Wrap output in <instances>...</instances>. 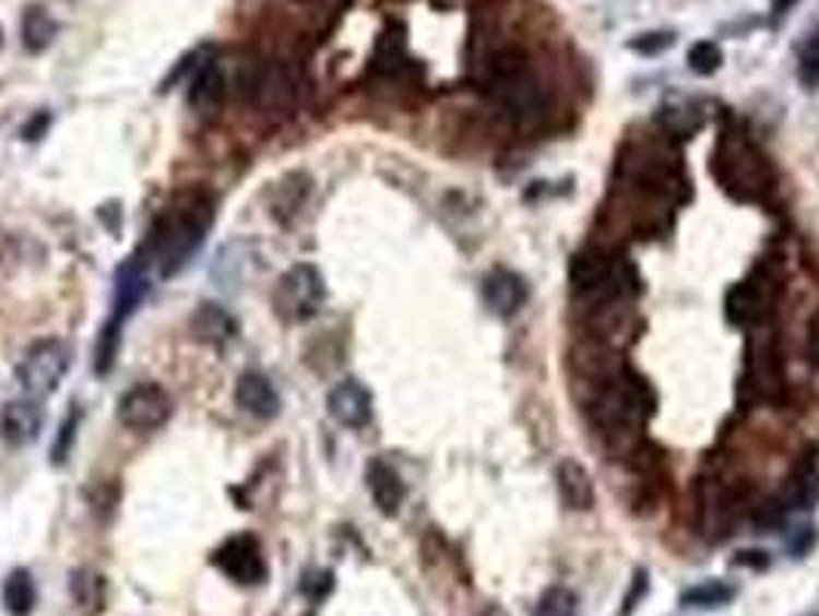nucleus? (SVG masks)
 I'll return each instance as SVG.
<instances>
[{
	"mask_svg": "<svg viewBox=\"0 0 819 616\" xmlns=\"http://www.w3.org/2000/svg\"><path fill=\"white\" fill-rule=\"evenodd\" d=\"M59 35V22L50 16L47 7L32 3L22 13V44L28 52H44Z\"/></svg>",
	"mask_w": 819,
	"mask_h": 616,
	"instance_id": "obj_22",
	"label": "nucleus"
},
{
	"mask_svg": "<svg viewBox=\"0 0 819 616\" xmlns=\"http://www.w3.org/2000/svg\"><path fill=\"white\" fill-rule=\"evenodd\" d=\"M798 81L807 90L819 86V22H814V28L798 44Z\"/></svg>",
	"mask_w": 819,
	"mask_h": 616,
	"instance_id": "obj_26",
	"label": "nucleus"
},
{
	"mask_svg": "<svg viewBox=\"0 0 819 616\" xmlns=\"http://www.w3.org/2000/svg\"><path fill=\"white\" fill-rule=\"evenodd\" d=\"M487 90L494 96L496 108L512 120H533L543 111V90L530 69L527 56L521 50L496 52L487 74Z\"/></svg>",
	"mask_w": 819,
	"mask_h": 616,
	"instance_id": "obj_2",
	"label": "nucleus"
},
{
	"mask_svg": "<svg viewBox=\"0 0 819 616\" xmlns=\"http://www.w3.org/2000/svg\"><path fill=\"white\" fill-rule=\"evenodd\" d=\"M44 431V407H40V398H16L10 401L3 411H0V438L7 445L13 447H25L35 445Z\"/></svg>",
	"mask_w": 819,
	"mask_h": 616,
	"instance_id": "obj_10",
	"label": "nucleus"
},
{
	"mask_svg": "<svg viewBox=\"0 0 819 616\" xmlns=\"http://www.w3.org/2000/svg\"><path fill=\"white\" fill-rule=\"evenodd\" d=\"M595 416L597 423L614 435L634 431L648 416V394L632 379H614L597 398Z\"/></svg>",
	"mask_w": 819,
	"mask_h": 616,
	"instance_id": "obj_6",
	"label": "nucleus"
},
{
	"mask_svg": "<svg viewBox=\"0 0 819 616\" xmlns=\"http://www.w3.org/2000/svg\"><path fill=\"white\" fill-rule=\"evenodd\" d=\"M74 428H78V416H74V419L69 416V419H66V426H62L59 441H56V450H52V453H56V462L66 460V450H69V445L74 441Z\"/></svg>",
	"mask_w": 819,
	"mask_h": 616,
	"instance_id": "obj_34",
	"label": "nucleus"
},
{
	"mask_svg": "<svg viewBox=\"0 0 819 616\" xmlns=\"http://www.w3.org/2000/svg\"><path fill=\"white\" fill-rule=\"evenodd\" d=\"M240 96L265 115H287L299 105L302 78L281 59H259L240 71Z\"/></svg>",
	"mask_w": 819,
	"mask_h": 616,
	"instance_id": "obj_3",
	"label": "nucleus"
},
{
	"mask_svg": "<svg viewBox=\"0 0 819 616\" xmlns=\"http://www.w3.org/2000/svg\"><path fill=\"white\" fill-rule=\"evenodd\" d=\"M807 360L819 367V311L810 318V327H807Z\"/></svg>",
	"mask_w": 819,
	"mask_h": 616,
	"instance_id": "obj_33",
	"label": "nucleus"
},
{
	"mask_svg": "<svg viewBox=\"0 0 819 616\" xmlns=\"http://www.w3.org/2000/svg\"><path fill=\"white\" fill-rule=\"evenodd\" d=\"M0 47H3V28H0Z\"/></svg>",
	"mask_w": 819,
	"mask_h": 616,
	"instance_id": "obj_38",
	"label": "nucleus"
},
{
	"mask_svg": "<svg viewBox=\"0 0 819 616\" xmlns=\"http://www.w3.org/2000/svg\"><path fill=\"white\" fill-rule=\"evenodd\" d=\"M330 589H333V573H330V570H318V573L311 570L306 577V582H302V592H306L311 601H321Z\"/></svg>",
	"mask_w": 819,
	"mask_h": 616,
	"instance_id": "obj_30",
	"label": "nucleus"
},
{
	"mask_svg": "<svg viewBox=\"0 0 819 616\" xmlns=\"http://www.w3.org/2000/svg\"><path fill=\"white\" fill-rule=\"evenodd\" d=\"M327 411L345 428H364L373 416V394L358 379H342L327 394Z\"/></svg>",
	"mask_w": 819,
	"mask_h": 616,
	"instance_id": "obj_11",
	"label": "nucleus"
},
{
	"mask_svg": "<svg viewBox=\"0 0 819 616\" xmlns=\"http://www.w3.org/2000/svg\"><path fill=\"white\" fill-rule=\"evenodd\" d=\"M191 333L201 340V343H228L235 333H238V324L235 318L225 311L223 306H213V303H204V306L194 311L191 318Z\"/></svg>",
	"mask_w": 819,
	"mask_h": 616,
	"instance_id": "obj_19",
	"label": "nucleus"
},
{
	"mask_svg": "<svg viewBox=\"0 0 819 616\" xmlns=\"http://www.w3.org/2000/svg\"><path fill=\"white\" fill-rule=\"evenodd\" d=\"M672 40H675V35H668V32H656V35H641L638 40H632V50L653 56V52L666 50Z\"/></svg>",
	"mask_w": 819,
	"mask_h": 616,
	"instance_id": "obj_31",
	"label": "nucleus"
},
{
	"mask_svg": "<svg viewBox=\"0 0 819 616\" xmlns=\"http://www.w3.org/2000/svg\"><path fill=\"white\" fill-rule=\"evenodd\" d=\"M555 481H558V494H561V502L567 509L589 512L595 506V481L582 462L563 460L555 472Z\"/></svg>",
	"mask_w": 819,
	"mask_h": 616,
	"instance_id": "obj_17",
	"label": "nucleus"
},
{
	"mask_svg": "<svg viewBox=\"0 0 819 616\" xmlns=\"http://www.w3.org/2000/svg\"><path fill=\"white\" fill-rule=\"evenodd\" d=\"M721 62H724V52H721L715 40H697L690 47V52H687V66H690L693 74H700V78L715 74L721 69Z\"/></svg>",
	"mask_w": 819,
	"mask_h": 616,
	"instance_id": "obj_29",
	"label": "nucleus"
},
{
	"mask_svg": "<svg viewBox=\"0 0 819 616\" xmlns=\"http://www.w3.org/2000/svg\"><path fill=\"white\" fill-rule=\"evenodd\" d=\"M213 565L219 567L228 580L240 582V585H259L269 577L265 552L253 533L228 536L223 546L213 552Z\"/></svg>",
	"mask_w": 819,
	"mask_h": 616,
	"instance_id": "obj_7",
	"label": "nucleus"
},
{
	"mask_svg": "<svg viewBox=\"0 0 819 616\" xmlns=\"http://www.w3.org/2000/svg\"><path fill=\"white\" fill-rule=\"evenodd\" d=\"M170 394L157 382H139L120 398L118 404V419L133 431H154L170 419Z\"/></svg>",
	"mask_w": 819,
	"mask_h": 616,
	"instance_id": "obj_8",
	"label": "nucleus"
},
{
	"mask_svg": "<svg viewBox=\"0 0 819 616\" xmlns=\"http://www.w3.org/2000/svg\"><path fill=\"white\" fill-rule=\"evenodd\" d=\"M308 194V179L302 173H293L287 179H281L277 186H274L272 194V206H274V216L277 220H290L299 213V206L306 201Z\"/></svg>",
	"mask_w": 819,
	"mask_h": 616,
	"instance_id": "obj_24",
	"label": "nucleus"
},
{
	"mask_svg": "<svg viewBox=\"0 0 819 616\" xmlns=\"http://www.w3.org/2000/svg\"><path fill=\"white\" fill-rule=\"evenodd\" d=\"M216 220V204L206 194H191L173 206L170 213L152 228L145 259L157 265L161 277H173L186 269L194 253L204 247Z\"/></svg>",
	"mask_w": 819,
	"mask_h": 616,
	"instance_id": "obj_1",
	"label": "nucleus"
},
{
	"mask_svg": "<svg viewBox=\"0 0 819 616\" xmlns=\"http://www.w3.org/2000/svg\"><path fill=\"white\" fill-rule=\"evenodd\" d=\"M736 565H739V567H768L770 558L764 555V552H739Z\"/></svg>",
	"mask_w": 819,
	"mask_h": 616,
	"instance_id": "obj_36",
	"label": "nucleus"
},
{
	"mask_svg": "<svg viewBox=\"0 0 819 616\" xmlns=\"http://www.w3.org/2000/svg\"><path fill=\"white\" fill-rule=\"evenodd\" d=\"M736 599V585L724 580H709L687 589L681 595L684 607H700V611H715V607H724Z\"/></svg>",
	"mask_w": 819,
	"mask_h": 616,
	"instance_id": "obj_25",
	"label": "nucleus"
},
{
	"mask_svg": "<svg viewBox=\"0 0 819 616\" xmlns=\"http://www.w3.org/2000/svg\"><path fill=\"white\" fill-rule=\"evenodd\" d=\"M299 3H333V0H299Z\"/></svg>",
	"mask_w": 819,
	"mask_h": 616,
	"instance_id": "obj_37",
	"label": "nucleus"
},
{
	"mask_svg": "<svg viewBox=\"0 0 819 616\" xmlns=\"http://www.w3.org/2000/svg\"><path fill=\"white\" fill-rule=\"evenodd\" d=\"M527 299V287L521 274L509 269H496L484 277V306L494 311L496 318H512Z\"/></svg>",
	"mask_w": 819,
	"mask_h": 616,
	"instance_id": "obj_14",
	"label": "nucleus"
},
{
	"mask_svg": "<svg viewBox=\"0 0 819 616\" xmlns=\"http://www.w3.org/2000/svg\"><path fill=\"white\" fill-rule=\"evenodd\" d=\"M188 105L198 118H216L225 105V74L216 59H201L188 78Z\"/></svg>",
	"mask_w": 819,
	"mask_h": 616,
	"instance_id": "obj_9",
	"label": "nucleus"
},
{
	"mask_svg": "<svg viewBox=\"0 0 819 616\" xmlns=\"http://www.w3.org/2000/svg\"><path fill=\"white\" fill-rule=\"evenodd\" d=\"M120 352V321L115 318H108V324L103 327V333H99V340L93 345V370L105 377L108 370H111V364L118 358Z\"/></svg>",
	"mask_w": 819,
	"mask_h": 616,
	"instance_id": "obj_27",
	"label": "nucleus"
},
{
	"mask_svg": "<svg viewBox=\"0 0 819 616\" xmlns=\"http://www.w3.org/2000/svg\"><path fill=\"white\" fill-rule=\"evenodd\" d=\"M47 127H50V115H47V111H40V115H37V118L32 120V123H28L25 130H22V137L37 139L40 133H44V130H47Z\"/></svg>",
	"mask_w": 819,
	"mask_h": 616,
	"instance_id": "obj_35",
	"label": "nucleus"
},
{
	"mask_svg": "<svg viewBox=\"0 0 819 616\" xmlns=\"http://www.w3.org/2000/svg\"><path fill=\"white\" fill-rule=\"evenodd\" d=\"M407 66V32L404 25H385V32L379 35L373 50V71L379 74H397Z\"/></svg>",
	"mask_w": 819,
	"mask_h": 616,
	"instance_id": "obj_20",
	"label": "nucleus"
},
{
	"mask_svg": "<svg viewBox=\"0 0 819 616\" xmlns=\"http://www.w3.org/2000/svg\"><path fill=\"white\" fill-rule=\"evenodd\" d=\"M724 308H727L731 324L751 327L764 315V293H761V287L755 281H743V284L731 287Z\"/></svg>",
	"mask_w": 819,
	"mask_h": 616,
	"instance_id": "obj_21",
	"label": "nucleus"
},
{
	"mask_svg": "<svg viewBox=\"0 0 819 616\" xmlns=\"http://www.w3.org/2000/svg\"><path fill=\"white\" fill-rule=\"evenodd\" d=\"M324 274L308 262H299L277 277L272 291V308L284 324H302L318 315V308L324 306Z\"/></svg>",
	"mask_w": 819,
	"mask_h": 616,
	"instance_id": "obj_4",
	"label": "nucleus"
},
{
	"mask_svg": "<svg viewBox=\"0 0 819 616\" xmlns=\"http://www.w3.org/2000/svg\"><path fill=\"white\" fill-rule=\"evenodd\" d=\"M37 604V585L28 570H13L3 582V607L10 616H32Z\"/></svg>",
	"mask_w": 819,
	"mask_h": 616,
	"instance_id": "obj_23",
	"label": "nucleus"
},
{
	"mask_svg": "<svg viewBox=\"0 0 819 616\" xmlns=\"http://www.w3.org/2000/svg\"><path fill=\"white\" fill-rule=\"evenodd\" d=\"M152 293V281H149V259L142 257H130L115 274V321H127L139 306L142 299Z\"/></svg>",
	"mask_w": 819,
	"mask_h": 616,
	"instance_id": "obj_12",
	"label": "nucleus"
},
{
	"mask_svg": "<svg viewBox=\"0 0 819 616\" xmlns=\"http://www.w3.org/2000/svg\"><path fill=\"white\" fill-rule=\"evenodd\" d=\"M367 487H370V497H373V506L382 514H397L401 506H404V497H407V487L397 475L392 462L385 460H373L367 465Z\"/></svg>",
	"mask_w": 819,
	"mask_h": 616,
	"instance_id": "obj_16",
	"label": "nucleus"
},
{
	"mask_svg": "<svg viewBox=\"0 0 819 616\" xmlns=\"http://www.w3.org/2000/svg\"><path fill=\"white\" fill-rule=\"evenodd\" d=\"M71 367V348L62 340H40L19 364V386L32 398H47L59 389Z\"/></svg>",
	"mask_w": 819,
	"mask_h": 616,
	"instance_id": "obj_5",
	"label": "nucleus"
},
{
	"mask_svg": "<svg viewBox=\"0 0 819 616\" xmlns=\"http://www.w3.org/2000/svg\"><path fill=\"white\" fill-rule=\"evenodd\" d=\"M235 401L240 411H247L257 419H274L281 413V394L272 386V379L265 374H240L238 386H235Z\"/></svg>",
	"mask_w": 819,
	"mask_h": 616,
	"instance_id": "obj_15",
	"label": "nucleus"
},
{
	"mask_svg": "<svg viewBox=\"0 0 819 616\" xmlns=\"http://www.w3.org/2000/svg\"><path fill=\"white\" fill-rule=\"evenodd\" d=\"M570 281L580 291H619V265H614L610 259L604 257H577L570 265Z\"/></svg>",
	"mask_w": 819,
	"mask_h": 616,
	"instance_id": "obj_18",
	"label": "nucleus"
},
{
	"mask_svg": "<svg viewBox=\"0 0 819 616\" xmlns=\"http://www.w3.org/2000/svg\"><path fill=\"white\" fill-rule=\"evenodd\" d=\"M577 611H580L577 592L567 589V585H551V589L543 592L533 616H577Z\"/></svg>",
	"mask_w": 819,
	"mask_h": 616,
	"instance_id": "obj_28",
	"label": "nucleus"
},
{
	"mask_svg": "<svg viewBox=\"0 0 819 616\" xmlns=\"http://www.w3.org/2000/svg\"><path fill=\"white\" fill-rule=\"evenodd\" d=\"M819 499V453L807 450L802 460L795 462L792 475L785 481L780 494V512H804L814 509Z\"/></svg>",
	"mask_w": 819,
	"mask_h": 616,
	"instance_id": "obj_13",
	"label": "nucleus"
},
{
	"mask_svg": "<svg viewBox=\"0 0 819 616\" xmlns=\"http://www.w3.org/2000/svg\"><path fill=\"white\" fill-rule=\"evenodd\" d=\"M644 595H648V573L638 570V573H634V589L629 592V599H626V611H622V616L632 614L634 607H638V601L644 599Z\"/></svg>",
	"mask_w": 819,
	"mask_h": 616,
	"instance_id": "obj_32",
	"label": "nucleus"
}]
</instances>
